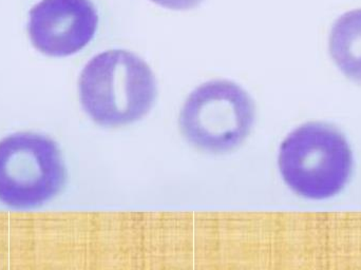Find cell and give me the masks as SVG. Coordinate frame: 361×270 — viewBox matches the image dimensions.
<instances>
[{
    "instance_id": "8992f818",
    "label": "cell",
    "mask_w": 361,
    "mask_h": 270,
    "mask_svg": "<svg viewBox=\"0 0 361 270\" xmlns=\"http://www.w3.org/2000/svg\"><path fill=\"white\" fill-rule=\"evenodd\" d=\"M329 48L343 75L361 85V8L350 11L335 21Z\"/></svg>"
},
{
    "instance_id": "3957f363",
    "label": "cell",
    "mask_w": 361,
    "mask_h": 270,
    "mask_svg": "<svg viewBox=\"0 0 361 270\" xmlns=\"http://www.w3.org/2000/svg\"><path fill=\"white\" fill-rule=\"evenodd\" d=\"M256 106L247 91L226 80L195 88L180 109L185 140L203 152L222 154L239 148L254 128Z\"/></svg>"
},
{
    "instance_id": "7a4b0ae2",
    "label": "cell",
    "mask_w": 361,
    "mask_h": 270,
    "mask_svg": "<svg viewBox=\"0 0 361 270\" xmlns=\"http://www.w3.org/2000/svg\"><path fill=\"white\" fill-rule=\"evenodd\" d=\"M280 172L300 197L324 200L338 195L353 171L351 147L341 130L326 123H307L290 133L279 150Z\"/></svg>"
},
{
    "instance_id": "277c9868",
    "label": "cell",
    "mask_w": 361,
    "mask_h": 270,
    "mask_svg": "<svg viewBox=\"0 0 361 270\" xmlns=\"http://www.w3.org/2000/svg\"><path fill=\"white\" fill-rule=\"evenodd\" d=\"M67 171L61 149L47 136L20 133L0 140V202L32 209L56 197Z\"/></svg>"
},
{
    "instance_id": "6da1fadb",
    "label": "cell",
    "mask_w": 361,
    "mask_h": 270,
    "mask_svg": "<svg viewBox=\"0 0 361 270\" xmlns=\"http://www.w3.org/2000/svg\"><path fill=\"white\" fill-rule=\"evenodd\" d=\"M80 104L89 118L106 128H120L145 118L158 97V82L145 61L127 50L93 57L78 82Z\"/></svg>"
},
{
    "instance_id": "52a82bcc",
    "label": "cell",
    "mask_w": 361,
    "mask_h": 270,
    "mask_svg": "<svg viewBox=\"0 0 361 270\" xmlns=\"http://www.w3.org/2000/svg\"><path fill=\"white\" fill-rule=\"evenodd\" d=\"M152 1L169 10L185 11L195 8L203 2V0H152Z\"/></svg>"
},
{
    "instance_id": "5b68a950",
    "label": "cell",
    "mask_w": 361,
    "mask_h": 270,
    "mask_svg": "<svg viewBox=\"0 0 361 270\" xmlns=\"http://www.w3.org/2000/svg\"><path fill=\"white\" fill-rule=\"evenodd\" d=\"M97 25L91 0H42L30 11L27 32L39 52L65 57L82 50L94 37Z\"/></svg>"
}]
</instances>
